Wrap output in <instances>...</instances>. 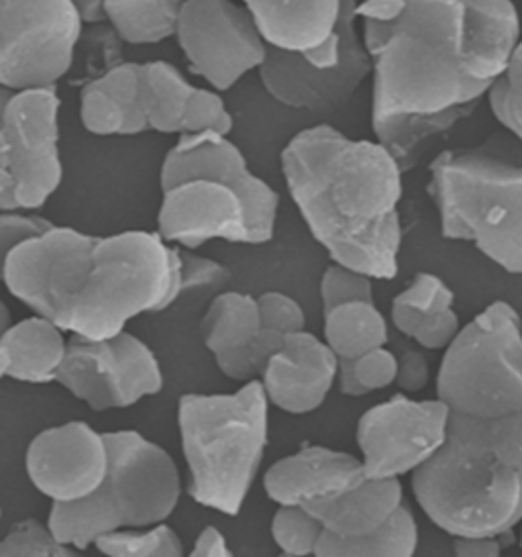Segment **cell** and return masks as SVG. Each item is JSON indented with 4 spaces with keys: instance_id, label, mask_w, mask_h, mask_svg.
I'll list each match as a JSON object with an SVG mask.
<instances>
[{
    "instance_id": "obj_43",
    "label": "cell",
    "mask_w": 522,
    "mask_h": 557,
    "mask_svg": "<svg viewBox=\"0 0 522 557\" xmlns=\"http://www.w3.org/2000/svg\"><path fill=\"white\" fill-rule=\"evenodd\" d=\"M407 7L405 0H365L356 7V17L363 18V23L390 25L407 13Z\"/></svg>"
},
{
    "instance_id": "obj_15",
    "label": "cell",
    "mask_w": 522,
    "mask_h": 557,
    "mask_svg": "<svg viewBox=\"0 0 522 557\" xmlns=\"http://www.w3.org/2000/svg\"><path fill=\"white\" fill-rule=\"evenodd\" d=\"M33 486L53 505H76L92 496L109 472V445L84 421L49 426L25 454Z\"/></svg>"
},
{
    "instance_id": "obj_47",
    "label": "cell",
    "mask_w": 522,
    "mask_h": 557,
    "mask_svg": "<svg viewBox=\"0 0 522 557\" xmlns=\"http://www.w3.org/2000/svg\"><path fill=\"white\" fill-rule=\"evenodd\" d=\"M29 557H76V556H65V554H35V556Z\"/></svg>"
},
{
    "instance_id": "obj_5",
    "label": "cell",
    "mask_w": 522,
    "mask_h": 557,
    "mask_svg": "<svg viewBox=\"0 0 522 557\" xmlns=\"http://www.w3.org/2000/svg\"><path fill=\"white\" fill-rule=\"evenodd\" d=\"M270 400L260 380L233 394H184L178 403L188 494L200 507L241 512L268 447Z\"/></svg>"
},
{
    "instance_id": "obj_17",
    "label": "cell",
    "mask_w": 522,
    "mask_h": 557,
    "mask_svg": "<svg viewBox=\"0 0 522 557\" xmlns=\"http://www.w3.org/2000/svg\"><path fill=\"white\" fill-rule=\"evenodd\" d=\"M374 72L363 37L353 29L347 41L341 66L331 72L310 67L302 55L270 50L260 67L263 88L282 104L312 113H331L341 109L356 95L361 83Z\"/></svg>"
},
{
    "instance_id": "obj_9",
    "label": "cell",
    "mask_w": 522,
    "mask_h": 557,
    "mask_svg": "<svg viewBox=\"0 0 522 557\" xmlns=\"http://www.w3.org/2000/svg\"><path fill=\"white\" fill-rule=\"evenodd\" d=\"M82 18L74 0L0 2V83L7 90H49L74 70Z\"/></svg>"
},
{
    "instance_id": "obj_29",
    "label": "cell",
    "mask_w": 522,
    "mask_h": 557,
    "mask_svg": "<svg viewBox=\"0 0 522 557\" xmlns=\"http://www.w3.org/2000/svg\"><path fill=\"white\" fill-rule=\"evenodd\" d=\"M473 109H461L439 116L388 119L372 123V129L375 133V141L390 151L391 158L398 162L402 172H408L417 164L424 141L449 132L459 119L470 115Z\"/></svg>"
},
{
    "instance_id": "obj_48",
    "label": "cell",
    "mask_w": 522,
    "mask_h": 557,
    "mask_svg": "<svg viewBox=\"0 0 522 557\" xmlns=\"http://www.w3.org/2000/svg\"><path fill=\"white\" fill-rule=\"evenodd\" d=\"M521 549H522V527H521Z\"/></svg>"
},
{
    "instance_id": "obj_3",
    "label": "cell",
    "mask_w": 522,
    "mask_h": 557,
    "mask_svg": "<svg viewBox=\"0 0 522 557\" xmlns=\"http://www.w3.org/2000/svg\"><path fill=\"white\" fill-rule=\"evenodd\" d=\"M279 160L294 205L328 258L372 280L396 278L405 172L390 151L316 125L296 133Z\"/></svg>"
},
{
    "instance_id": "obj_44",
    "label": "cell",
    "mask_w": 522,
    "mask_h": 557,
    "mask_svg": "<svg viewBox=\"0 0 522 557\" xmlns=\"http://www.w3.org/2000/svg\"><path fill=\"white\" fill-rule=\"evenodd\" d=\"M512 533L502 537H482V540H453L456 557H502L508 545L514 543Z\"/></svg>"
},
{
    "instance_id": "obj_35",
    "label": "cell",
    "mask_w": 522,
    "mask_h": 557,
    "mask_svg": "<svg viewBox=\"0 0 522 557\" xmlns=\"http://www.w3.org/2000/svg\"><path fill=\"white\" fill-rule=\"evenodd\" d=\"M488 104L494 119L522 144V39L505 74L489 88Z\"/></svg>"
},
{
    "instance_id": "obj_36",
    "label": "cell",
    "mask_w": 522,
    "mask_h": 557,
    "mask_svg": "<svg viewBox=\"0 0 522 557\" xmlns=\"http://www.w3.org/2000/svg\"><path fill=\"white\" fill-rule=\"evenodd\" d=\"M321 302L323 312L351 302H374V280L335 263L321 278Z\"/></svg>"
},
{
    "instance_id": "obj_4",
    "label": "cell",
    "mask_w": 522,
    "mask_h": 557,
    "mask_svg": "<svg viewBox=\"0 0 522 557\" xmlns=\"http://www.w3.org/2000/svg\"><path fill=\"white\" fill-rule=\"evenodd\" d=\"M437 398L477 423L498 459L522 475V319L494 300L461 329L440 360Z\"/></svg>"
},
{
    "instance_id": "obj_39",
    "label": "cell",
    "mask_w": 522,
    "mask_h": 557,
    "mask_svg": "<svg viewBox=\"0 0 522 557\" xmlns=\"http://www.w3.org/2000/svg\"><path fill=\"white\" fill-rule=\"evenodd\" d=\"M58 225H53L44 216L23 213H2L0 214V244H2V253L4 258L15 251L16 247L32 244L35 239L48 235Z\"/></svg>"
},
{
    "instance_id": "obj_26",
    "label": "cell",
    "mask_w": 522,
    "mask_h": 557,
    "mask_svg": "<svg viewBox=\"0 0 522 557\" xmlns=\"http://www.w3.org/2000/svg\"><path fill=\"white\" fill-rule=\"evenodd\" d=\"M323 335L339 360H358L388 344V323L375 302H351L325 312Z\"/></svg>"
},
{
    "instance_id": "obj_23",
    "label": "cell",
    "mask_w": 522,
    "mask_h": 557,
    "mask_svg": "<svg viewBox=\"0 0 522 557\" xmlns=\"http://www.w3.org/2000/svg\"><path fill=\"white\" fill-rule=\"evenodd\" d=\"M405 507L400 480H365L353 491L304 507L337 537H363L390 523Z\"/></svg>"
},
{
    "instance_id": "obj_40",
    "label": "cell",
    "mask_w": 522,
    "mask_h": 557,
    "mask_svg": "<svg viewBox=\"0 0 522 557\" xmlns=\"http://www.w3.org/2000/svg\"><path fill=\"white\" fill-rule=\"evenodd\" d=\"M178 260L182 293L221 286L231 278V272L223 263L196 256L190 249H179L178 247Z\"/></svg>"
},
{
    "instance_id": "obj_42",
    "label": "cell",
    "mask_w": 522,
    "mask_h": 557,
    "mask_svg": "<svg viewBox=\"0 0 522 557\" xmlns=\"http://www.w3.org/2000/svg\"><path fill=\"white\" fill-rule=\"evenodd\" d=\"M428 380H431V368H428V360L424 358L423 351L408 349L398 358L396 386L402 393H421L423 388H426Z\"/></svg>"
},
{
    "instance_id": "obj_38",
    "label": "cell",
    "mask_w": 522,
    "mask_h": 557,
    "mask_svg": "<svg viewBox=\"0 0 522 557\" xmlns=\"http://www.w3.org/2000/svg\"><path fill=\"white\" fill-rule=\"evenodd\" d=\"M258 305H260L261 329L276 331L282 335L304 331L307 317L293 296L270 290L258 296Z\"/></svg>"
},
{
    "instance_id": "obj_21",
    "label": "cell",
    "mask_w": 522,
    "mask_h": 557,
    "mask_svg": "<svg viewBox=\"0 0 522 557\" xmlns=\"http://www.w3.org/2000/svg\"><path fill=\"white\" fill-rule=\"evenodd\" d=\"M245 7L251 13L261 39L270 50L304 55L321 48L335 34L341 18L343 2L247 0Z\"/></svg>"
},
{
    "instance_id": "obj_18",
    "label": "cell",
    "mask_w": 522,
    "mask_h": 557,
    "mask_svg": "<svg viewBox=\"0 0 522 557\" xmlns=\"http://www.w3.org/2000/svg\"><path fill=\"white\" fill-rule=\"evenodd\" d=\"M339 376V358L309 331L290 333L260 382L270 405L290 414L319 409Z\"/></svg>"
},
{
    "instance_id": "obj_49",
    "label": "cell",
    "mask_w": 522,
    "mask_h": 557,
    "mask_svg": "<svg viewBox=\"0 0 522 557\" xmlns=\"http://www.w3.org/2000/svg\"><path fill=\"white\" fill-rule=\"evenodd\" d=\"M277 557H286V556H277Z\"/></svg>"
},
{
    "instance_id": "obj_31",
    "label": "cell",
    "mask_w": 522,
    "mask_h": 557,
    "mask_svg": "<svg viewBox=\"0 0 522 557\" xmlns=\"http://www.w3.org/2000/svg\"><path fill=\"white\" fill-rule=\"evenodd\" d=\"M95 547L104 557H186L178 533L165 523L109 533Z\"/></svg>"
},
{
    "instance_id": "obj_22",
    "label": "cell",
    "mask_w": 522,
    "mask_h": 557,
    "mask_svg": "<svg viewBox=\"0 0 522 557\" xmlns=\"http://www.w3.org/2000/svg\"><path fill=\"white\" fill-rule=\"evenodd\" d=\"M80 121L95 135H139L149 129L141 104V64L125 62L82 86Z\"/></svg>"
},
{
    "instance_id": "obj_46",
    "label": "cell",
    "mask_w": 522,
    "mask_h": 557,
    "mask_svg": "<svg viewBox=\"0 0 522 557\" xmlns=\"http://www.w3.org/2000/svg\"><path fill=\"white\" fill-rule=\"evenodd\" d=\"M78 15H80L84 25H104L109 23V13H107V0H80L76 2Z\"/></svg>"
},
{
    "instance_id": "obj_34",
    "label": "cell",
    "mask_w": 522,
    "mask_h": 557,
    "mask_svg": "<svg viewBox=\"0 0 522 557\" xmlns=\"http://www.w3.org/2000/svg\"><path fill=\"white\" fill-rule=\"evenodd\" d=\"M123 44L125 41L114 32L111 23L86 29L76 50V55L82 53L78 81L88 86L111 74L116 67L123 66Z\"/></svg>"
},
{
    "instance_id": "obj_10",
    "label": "cell",
    "mask_w": 522,
    "mask_h": 557,
    "mask_svg": "<svg viewBox=\"0 0 522 557\" xmlns=\"http://www.w3.org/2000/svg\"><path fill=\"white\" fill-rule=\"evenodd\" d=\"M58 384L92 410L129 409L163 388V372L156 354L130 333L111 339H67Z\"/></svg>"
},
{
    "instance_id": "obj_14",
    "label": "cell",
    "mask_w": 522,
    "mask_h": 557,
    "mask_svg": "<svg viewBox=\"0 0 522 557\" xmlns=\"http://www.w3.org/2000/svg\"><path fill=\"white\" fill-rule=\"evenodd\" d=\"M190 181L223 182L237 188L249 211L251 244H268L276 230L279 197L265 181L249 172L244 151L228 137L202 133L179 135L160 172L162 193Z\"/></svg>"
},
{
    "instance_id": "obj_11",
    "label": "cell",
    "mask_w": 522,
    "mask_h": 557,
    "mask_svg": "<svg viewBox=\"0 0 522 557\" xmlns=\"http://www.w3.org/2000/svg\"><path fill=\"white\" fill-rule=\"evenodd\" d=\"M451 410L439 398L412 400L394 394L359 419L361 463L368 480H398L414 474L447 442Z\"/></svg>"
},
{
    "instance_id": "obj_7",
    "label": "cell",
    "mask_w": 522,
    "mask_h": 557,
    "mask_svg": "<svg viewBox=\"0 0 522 557\" xmlns=\"http://www.w3.org/2000/svg\"><path fill=\"white\" fill-rule=\"evenodd\" d=\"M109 472L92 496L76 505H53L48 527L60 543L88 549L100 537L162 524L178 507L182 484L176 461L137 431L104 433Z\"/></svg>"
},
{
    "instance_id": "obj_37",
    "label": "cell",
    "mask_w": 522,
    "mask_h": 557,
    "mask_svg": "<svg viewBox=\"0 0 522 557\" xmlns=\"http://www.w3.org/2000/svg\"><path fill=\"white\" fill-rule=\"evenodd\" d=\"M233 132V115L228 113L225 100L221 99L214 90L196 88L192 99L186 107L182 135H202L214 133L227 137Z\"/></svg>"
},
{
    "instance_id": "obj_30",
    "label": "cell",
    "mask_w": 522,
    "mask_h": 557,
    "mask_svg": "<svg viewBox=\"0 0 522 557\" xmlns=\"http://www.w3.org/2000/svg\"><path fill=\"white\" fill-rule=\"evenodd\" d=\"M453 302L456 293L445 284V280L428 272H419L410 286L394 298L391 323L402 335L412 337L423 319L451 311Z\"/></svg>"
},
{
    "instance_id": "obj_6",
    "label": "cell",
    "mask_w": 522,
    "mask_h": 557,
    "mask_svg": "<svg viewBox=\"0 0 522 557\" xmlns=\"http://www.w3.org/2000/svg\"><path fill=\"white\" fill-rule=\"evenodd\" d=\"M412 494L428 521L453 540L502 537L522 527V475L465 417L451 414L447 442L412 474Z\"/></svg>"
},
{
    "instance_id": "obj_16",
    "label": "cell",
    "mask_w": 522,
    "mask_h": 557,
    "mask_svg": "<svg viewBox=\"0 0 522 557\" xmlns=\"http://www.w3.org/2000/svg\"><path fill=\"white\" fill-rule=\"evenodd\" d=\"M158 235L184 249H198L211 239L253 246L245 198L223 182L190 181L165 190Z\"/></svg>"
},
{
    "instance_id": "obj_41",
    "label": "cell",
    "mask_w": 522,
    "mask_h": 557,
    "mask_svg": "<svg viewBox=\"0 0 522 557\" xmlns=\"http://www.w3.org/2000/svg\"><path fill=\"white\" fill-rule=\"evenodd\" d=\"M461 329L463 327H461L459 314L451 309V311L423 319L414 329L410 339H414L421 347L431 351H447L451 345L456 344Z\"/></svg>"
},
{
    "instance_id": "obj_28",
    "label": "cell",
    "mask_w": 522,
    "mask_h": 557,
    "mask_svg": "<svg viewBox=\"0 0 522 557\" xmlns=\"http://www.w3.org/2000/svg\"><path fill=\"white\" fill-rule=\"evenodd\" d=\"M182 2L158 0V2H129L107 0L109 23L119 37L130 46L160 44L167 37H176Z\"/></svg>"
},
{
    "instance_id": "obj_8",
    "label": "cell",
    "mask_w": 522,
    "mask_h": 557,
    "mask_svg": "<svg viewBox=\"0 0 522 557\" xmlns=\"http://www.w3.org/2000/svg\"><path fill=\"white\" fill-rule=\"evenodd\" d=\"M60 104L55 88L13 92L2 102L0 209L35 211L64 178L60 158Z\"/></svg>"
},
{
    "instance_id": "obj_27",
    "label": "cell",
    "mask_w": 522,
    "mask_h": 557,
    "mask_svg": "<svg viewBox=\"0 0 522 557\" xmlns=\"http://www.w3.org/2000/svg\"><path fill=\"white\" fill-rule=\"evenodd\" d=\"M419 549V524L405 505L390 523L372 535L337 537L323 533L314 557H414Z\"/></svg>"
},
{
    "instance_id": "obj_20",
    "label": "cell",
    "mask_w": 522,
    "mask_h": 557,
    "mask_svg": "<svg viewBox=\"0 0 522 557\" xmlns=\"http://www.w3.org/2000/svg\"><path fill=\"white\" fill-rule=\"evenodd\" d=\"M261 333L258 298L228 290L216 296L202 319V337L219 370L239 382H256L251 347Z\"/></svg>"
},
{
    "instance_id": "obj_19",
    "label": "cell",
    "mask_w": 522,
    "mask_h": 557,
    "mask_svg": "<svg viewBox=\"0 0 522 557\" xmlns=\"http://www.w3.org/2000/svg\"><path fill=\"white\" fill-rule=\"evenodd\" d=\"M365 480L363 463L356 456L323 445H304L265 472L263 488L279 507H310L353 491Z\"/></svg>"
},
{
    "instance_id": "obj_32",
    "label": "cell",
    "mask_w": 522,
    "mask_h": 557,
    "mask_svg": "<svg viewBox=\"0 0 522 557\" xmlns=\"http://www.w3.org/2000/svg\"><path fill=\"white\" fill-rule=\"evenodd\" d=\"M398 358L382 347L361 356L358 360H339V391L358 398L396 384Z\"/></svg>"
},
{
    "instance_id": "obj_25",
    "label": "cell",
    "mask_w": 522,
    "mask_h": 557,
    "mask_svg": "<svg viewBox=\"0 0 522 557\" xmlns=\"http://www.w3.org/2000/svg\"><path fill=\"white\" fill-rule=\"evenodd\" d=\"M196 86L170 62L141 64V104L149 129L163 135H182L186 107Z\"/></svg>"
},
{
    "instance_id": "obj_13",
    "label": "cell",
    "mask_w": 522,
    "mask_h": 557,
    "mask_svg": "<svg viewBox=\"0 0 522 557\" xmlns=\"http://www.w3.org/2000/svg\"><path fill=\"white\" fill-rule=\"evenodd\" d=\"M428 197L439 211L440 235L456 239L472 216L489 207L522 211V164L484 148L447 149L431 162Z\"/></svg>"
},
{
    "instance_id": "obj_2",
    "label": "cell",
    "mask_w": 522,
    "mask_h": 557,
    "mask_svg": "<svg viewBox=\"0 0 522 557\" xmlns=\"http://www.w3.org/2000/svg\"><path fill=\"white\" fill-rule=\"evenodd\" d=\"M9 293L35 314L86 339H111L167 309L172 247L158 233L98 237L55 227L2 260Z\"/></svg>"
},
{
    "instance_id": "obj_24",
    "label": "cell",
    "mask_w": 522,
    "mask_h": 557,
    "mask_svg": "<svg viewBox=\"0 0 522 557\" xmlns=\"http://www.w3.org/2000/svg\"><path fill=\"white\" fill-rule=\"evenodd\" d=\"M67 342L64 331L33 314L15 323L0 337V372L27 384L55 382L64 366Z\"/></svg>"
},
{
    "instance_id": "obj_1",
    "label": "cell",
    "mask_w": 522,
    "mask_h": 557,
    "mask_svg": "<svg viewBox=\"0 0 522 557\" xmlns=\"http://www.w3.org/2000/svg\"><path fill=\"white\" fill-rule=\"evenodd\" d=\"M521 39V15L508 0L408 2L390 25L365 21L372 123L473 109L505 74Z\"/></svg>"
},
{
    "instance_id": "obj_45",
    "label": "cell",
    "mask_w": 522,
    "mask_h": 557,
    "mask_svg": "<svg viewBox=\"0 0 522 557\" xmlns=\"http://www.w3.org/2000/svg\"><path fill=\"white\" fill-rule=\"evenodd\" d=\"M186 557H235L228 549L225 535L216 527H207L198 540H196L192 552Z\"/></svg>"
},
{
    "instance_id": "obj_33",
    "label": "cell",
    "mask_w": 522,
    "mask_h": 557,
    "mask_svg": "<svg viewBox=\"0 0 522 557\" xmlns=\"http://www.w3.org/2000/svg\"><path fill=\"white\" fill-rule=\"evenodd\" d=\"M325 529L304 507H277L272 540L286 557H314Z\"/></svg>"
},
{
    "instance_id": "obj_12",
    "label": "cell",
    "mask_w": 522,
    "mask_h": 557,
    "mask_svg": "<svg viewBox=\"0 0 522 557\" xmlns=\"http://www.w3.org/2000/svg\"><path fill=\"white\" fill-rule=\"evenodd\" d=\"M176 39L190 70L216 90L260 72L270 53L247 7L227 0L182 2Z\"/></svg>"
}]
</instances>
